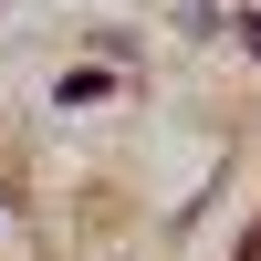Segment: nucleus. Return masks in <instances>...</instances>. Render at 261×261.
<instances>
[{
  "instance_id": "nucleus-1",
  "label": "nucleus",
  "mask_w": 261,
  "mask_h": 261,
  "mask_svg": "<svg viewBox=\"0 0 261 261\" xmlns=\"http://www.w3.org/2000/svg\"><path fill=\"white\" fill-rule=\"evenodd\" d=\"M230 261H261V220H251V241H241V251H230Z\"/></svg>"
}]
</instances>
